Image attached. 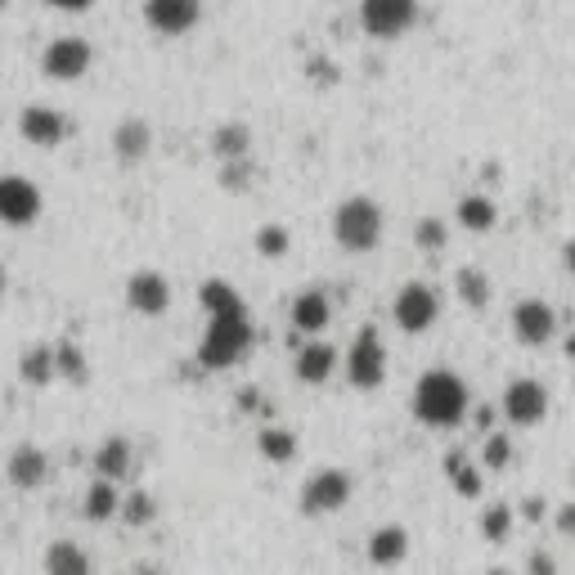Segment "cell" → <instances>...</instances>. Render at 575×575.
I'll list each match as a JSON object with an SVG mask.
<instances>
[{
  "instance_id": "cell-2",
  "label": "cell",
  "mask_w": 575,
  "mask_h": 575,
  "mask_svg": "<svg viewBox=\"0 0 575 575\" xmlns=\"http://www.w3.org/2000/svg\"><path fill=\"white\" fill-rule=\"evenodd\" d=\"M468 409H472V392L454 369H428L414 382V418L423 428L450 432V428L464 423Z\"/></svg>"
},
{
  "instance_id": "cell-8",
  "label": "cell",
  "mask_w": 575,
  "mask_h": 575,
  "mask_svg": "<svg viewBox=\"0 0 575 575\" xmlns=\"http://www.w3.org/2000/svg\"><path fill=\"white\" fill-rule=\"evenodd\" d=\"M41 189H36V180L27 176H0V225H10V229H27L41 220Z\"/></svg>"
},
{
  "instance_id": "cell-16",
  "label": "cell",
  "mask_w": 575,
  "mask_h": 575,
  "mask_svg": "<svg viewBox=\"0 0 575 575\" xmlns=\"http://www.w3.org/2000/svg\"><path fill=\"white\" fill-rule=\"evenodd\" d=\"M148 148H153V131L144 118H122L112 127V158L122 167H140L148 158Z\"/></svg>"
},
{
  "instance_id": "cell-27",
  "label": "cell",
  "mask_w": 575,
  "mask_h": 575,
  "mask_svg": "<svg viewBox=\"0 0 575 575\" xmlns=\"http://www.w3.org/2000/svg\"><path fill=\"white\" fill-rule=\"evenodd\" d=\"M445 477L454 481V490L464 494V500H477V494H481V477H486V468H472L464 454H445Z\"/></svg>"
},
{
  "instance_id": "cell-40",
  "label": "cell",
  "mask_w": 575,
  "mask_h": 575,
  "mask_svg": "<svg viewBox=\"0 0 575 575\" xmlns=\"http://www.w3.org/2000/svg\"><path fill=\"white\" fill-rule=\"evenodd\" d=\"M562 265H566V271H571V275H575V239H571V243H566V248H562Z\"/></svg>"
},
{
  "instance_id": "cell-14",
  "label": "cell",
  "mask_w": 575,
  "mask_h": 575,
  "mask_svg": "<svg viewBox=\"0 0 575 575\" xmlns=\"http://www.w3.org/2000/svg\"><path fill=\"white\" fill-rule=\"evenodd\" d=\"M19 131H23V140L36 144V148H59V144L68 140L72 122L63 118L59 108H50V104H27L23 118H19Z\"/></svg>"
},
{
  "instance_id": "cell-42",
  "label": "cell",
  "mask_w": 575,
  "mask_h": 575,
  "mask_svg": "<svg viewBox=\"0 0 575 575\" xmlns=\"http://www.w3.org/2000/svg\"><path fill=\"white\" fill-rule=\"evenodd\" d=\"M490 575H508V571H504V566H494V571H490Z\"/></svg>"
},
{
  "instance_id": "cell-9",
  "label": "cell",
  "mask_w": 575,
  "mask_h": 575,
  "mask_svg": "<svg viewBox=\"0 0 575 575\" xmlns=\"http://www.w3.org/2000/svg\"><path fill=\"white\" fill-rule=\"evenodd\" d=\"M95 63V46L82 41V36H55V41L41 50V72L50 82H82Z\"/></svg>"
},
{
  "instance_id": "cell-17",
  "label": "cell",
  "mask_w": 575,
  "mask_h": 575,
  "mask_svg": "<svg viewBox=\"0 0 575 575\" xmlns=\"http://www.w3.org/2000/svg\"><path fill=\"white\" fill-rule=\"evenodd\" d=\"M5 477H10L14 490H36V486H46V477H50L46 450H41V445H19V450L10 454V464H5Z\"/></svg>"
},
{
  "instance_id": "cell-44",
  "label": "cell",
  "mask_w": 575,
  "mask_h": 575,
  "mask_svg": "<svg viewBox=\"0 0 575 575\" xmlns=\"http://www.w3.org/2000/svg\"><path fill=\"white\" fill-rule=\"evenodd\" d=\"M5 5H10V0H0V10H5Z\"/></svg>"
},
{
  "instance_id": "cell-33",
  "label": "cell",
  "mask_w": 575,
  "mask_h": 575,
  "mask_svg": "<svg viewBox=\"0 0 575 575\" xmlns=\"http://www.w3.org/2000/svg\"><path fill=\"white\" fill-rule=\"evenodd\" d=\"M55 360H59V378L86 382V360H82V347H76V342H59V347H55Z\"/></svg>"
},
{
  "instance_id": "cell-28",
  "label": "cell",
  "mask_w": 575,
  "mask_h": 575,
  "mask_svg": "<svg viewBox=\"0 0 575 575\" xmlns=\"http://www.w3.org/2000/svg\"><path fill=\"white\" fill-rule=\"evenodd\" d=\"M256 450L271 458V464H292V458H297V436L288 428H265L256 436Z\"/></svg>"
},
{
  "instance_id": "cell-36",
  "label": "cell",
  "mask_w": 575,
  "mask_h": 575,
  "mask_svg": "<svg viewBox=\"0 0 575 575\" xmlns=\"http://www.w3.org/2000/svg\"><path fill=\"white\" fill-rule=\"evenodd\" d=\"M530 575H558L553 553H530Z\"/></svg>"
},
{
  "instance_id": "cell-37",
  "label": "cell",
  "mask_w": 575,
  "mask_h": 575,
  "mask_svg": "<svg viewBox=\"0 0 575 575\" xmlns=\"http://www.w3.org/2000/svg\"><path fill=\"white\" fill-rule=\"evenodd\" d=\"M46 5H55V10H63V14H82V10L95 5V0H46Z\"/></svg>"
},
{
  "instance_id": "cell-24",
  "label": "cell",
  "mask_w": 575,
  "mask_h": 575,
  "mask_svg": "<svg viewBox=\"0 0 575 575\" xmlns=\"http://www.w3.org/2000/svg\"><path fill=\"white\" fill-rule=\"evenodd\" d=\"M82 513L91 522H108V517H118L122 513V490L118 481H108V477H95L91 490H86V500H82Z\"/></svg>"
},
{
  "instance_id": "cell-22",
  "label": "cell",
  "mask_w": 575,
  "mask_h": 575,
  "mask_svg": "<svg viewBox=\"0 0 575 575\" xmlns=\"http://www.w3.org/2000/svg\"><path fill=\"white\" fill-rule=\"evenodd\" d=\"M131 458H135V450H131V441L118 432V436H108V441L95 450V472L108 477V481H122V477L131 472Z\"/></svg>"
},
{
  "instance_id": "cell-21",
  "label": "cell",
  "mask_w": 575,
  "mask_h": 575,
  "mask_svg": "<svg viewBox=\"0 0 575 575\" xmlns=\"http://www.w3.org/2000/svg\"><path fill=\"white\" fill-rule=\"evenodd\" d=\"M454 220L464 225L468 235H490L494 220H500V207H494V199H486V194H464L454 207Z\"/></svg>"
},
{
  "instance_id": "cell-25",
  "label": "cell",
  "mask_w": 575,
  "mask_h": 575,
  "mask_svg": "<svg viewBox=\"0 0 575 575\" xmlns=\"http://www.w3.org/2000/svg\"><path fill=\"white\" fill-rule=\"evenodd\" d=\"M454 292H458V301L464 306H472V311H481V306L490 301V275L481 271V265H464V271L454 275Z\"/></svg>"
},
{
  "instance_id": "cell-12",
  "label": "cell",
  "mask_w": 575,
  "mask_h": 575,
  "mask_svg": "<svg viewBox=\"0 0 575 575\" xmlns=\"http://www.w3.org/2000/svg\"><path fill=\"white\" fill-rule=\"evenodd\" d=\"M558 333V311L544 297H526L513 306V337L522 347H549Z\"/></svg>"
},
{
  "instance_id": "cell-19",
  "label": "cell",
  "mask_w": 575,
  "mask_h": 575,
  "mask_svg": "<svg viewBox=\"0 0 575 575\" xmlns=\"http://www.w3.org/2000/svg\"><path fill=\"white\" fill-rule=\"evenodd\" d=\"M364 553H369L373 566H400V562L409 558V530L396 526V522H392V526H378V530L369 535Z\"/></svg>"
},
{
  "instance_id": "cell-10",
  "label": "cell",
  "mask_w": 575,
  "mask_h": 575,
  "mask_svg": "<svg viewBox=\"0 0 575 575\" xmlns=\"http://www.w3.org/2000/svg\"><path fill=\"white\" fill-rule=\"evenodd\" d=\"M504 418L513 428H540L549 418V387L540 378H513L504 387Z\"/></svg>"
},
{
  "instance_id": "cell-7",
  "label": "cell",
  "mask_w": 575,
  "mask_h": 575,
  "mask_svg": "<svg viewBox=\"0 0 575 575\" xmlns=\"http://www.w3.org/2000/svg\"><path fill=\"white\" fill-rule=\"evenodd\" d=\"M418 19V0H360V27L373 41H400Z\"/></svg>"
},
{
  "instance_id": "cell-26",
  "label": "cell",
  "mask_w": 575,
  "mask_h": 575,
  "mask_svg": "<svg viewBox=\"0 0 575 575\" xmlns=\"http://www.w3.org/2000/svg\"><path fill=\"white\" fill-rule=\"evenodd\" d=\"M19 373H23V382H32V387H46V382H55V378H59L55 347H32V351L19 360Z\"/></svg>"
},
{
  "instance_id": "cell-39",
  "label": "cell",
  "mask_w": 575,
  "mask_h": 575,
  "mask_svg": "<svg viewBox=\"0 0 575 575\" xmlns=\"http://www.w3.org/2000/svg\"><path fill=\"white\" fill-rule=\"evenodd\" d=\"M558 530H575V504L558 513Z\"/></svg>"
},
{
  "instance_id": "cell-13",
  "label": "cell",
  "mask_w": 575,
  "mask_h": 575,
  "mask_svg": "<svg viewBox=\"0 0 575 575\" xmlns=\"http://www.w3.org/2000/svg\"><path fill=\"white\" fill-rule=\"evenodd\" d=\"M127 306H131L135 315H144V320L167 315V306H171V284H167V275H163V271H135V275L127 279Z\"/></svg>"
},
{
  "instance_id": "cell-34",
  "label": "cell",
  "mask_w": 575,
  "mask_h": 575,
  "mask_svg": "<svg viewBox=\"0 0 575 575\" xmlns=\"http://www.w3.org/2000/svg\"><path fill=\"white\" fill-rule=\"evenodd\" d=\"M508 458H513V441H508L504 432H486L481 468H486V472H500V468H508Z\"/></svg>"
},
{
  "instance_id": "cell-18",
  "label": "cell",
  "mask_w": 575,
  "mask_h": 575,
  "mask_svg": "<svg viewBox=\"0 0 575 575\" xmlns=\"http://www.w3.org/2000/svg\"><path fill=\"white\" fill-rule=\"evenodd\" d=\"M337 347H328V342H306V347L297 351V364L292 373L306 382V387H324V382L337 373Z\"/></svg>"
},
{
  "instance_id": "cell-31",
  "label": "cell",
  "mask_w": 575,
  "mask_h": 575,
  "mask_svg": "<svg viewBox=\"0 0 575 575\" xmlns=\"http://www.w3.org/2000/svg\"><path fill=\"white\" fill-rule=\"evenodd\" d=\"M508 530H513V508H508V504H490V508L481 513V535H486L490 544H504Z\"/></svg>"
},
{
  "instance_id": "cell-11",
  "label": "cell",
  "mask_w": 575,
  "mask_h": 575,
  "mask_svg": "<svg viewBox=\"0 0 575 575\" xmlns=\"http://www.w3.org/2000/svg\"><path fill=\"white\" fill-rule=\"evenodd\" d=\"M144 23L158 36H189L203 23V0H144Z\"/></svg>"
},
{
  "instance_id": "cell-29",
  "label": "cell",
  "mask_w": 575,
  "mask_h": 575,
  "mask_svg": "<svg viewBox=\"0 0 575 575\" xmlns=\"http://www.w3.org/2000/svg\"><path fill=\"white\" fill-rule=\"evenodd\" d=\"M252 243H256V252H261L265 261H279V256H288V248H292V235H288L284 225H261Z\"/></svg>"
},
{
  "instance_id": "cell-23",
  "label": "cell",
  "mask_w": 575,
  "mask_h": 575,
  "mask_svg": "<svg viewBox=\"0 0 575 575\" xmlns=\"http://www.w3.org/2000/svg\"><path fill=\"white\" fill-rule=\"evenodd\" d=\"M212 153H216L220 163L248 158V153H252V131H248V122H220V127L212 131Z\"/></svg>"
},
{
  "instance_id": "cell-45",
  "label": "cell",
  "mask_w": 575,
  "mask_h": 575,
  "mask_svg": "<svg viewBox=\"0 0 575 575\" xmlns=\"http://www.w3.org/2000/svg\"><path fill=\"white\" fill-rule=\"evenodd\" d=\"M571 382H575V378H571Z\"/></svg>"
},
{
  "instance_id": "cell-3",
  "label": "cell",
  "mask_w": 575,
  "mask_h": 575,
  "mask_svg": "<svg viewBox=\"0 0 575 575\" xmlns=\"http://www.w3.org/2000/svg\"><path fill=\"white\" fill-rule=\"evenodd\" d=\"M382 229H387V216H382V207L369 194L342 199L333 212V239L342 252H356V256L373 252L382 243Z\"/></svg>"
},
{
  "instance_id": "cell-30",
  "label": "cell",
  "mask_w": 575,
  "mask_h": 575,
  "mask_svg": "<svg viewBox=\"0 0 575 575\" xmlns=\"http://www.w3.org/2000/svg\"><path fill=\"white\" fill-rule=\"evenodd\" d=\"M414 243L423 248V252H445V243H450V225L441 220V216H423L414 225Z\"/></svg>"
},
{
  "instance_id": "cell-32",
  "label": "cell",
  "mask_w": 575,
  "mask_h": 575,
  "mask_svg": "<svg viewBox=\"0 0 575 575\" xmlns=\"http://www.w3.org/2000/svg\"><path fill=\"white\" fill-rule=\"evenodd\" d=\"M122 517H127V526H148L153 517H158V504H153L148 490H135L122 500Z\"/></svg>"
},
{
  "instance_id": "cell-15",
  "label": "cell",
  "mask_w": 575,
  "mask_h": 575,
  "mask_svg": "<svg viewBox=\"0 0 575 575\" xmlns=\"http://www.w3.org/2000/svg\"><path fill=\"white\" fill-rule=\"evenodd\" d=\"M328 320H333V301H328V292H324V288H306V292H297V297H292V311H288L292 333L315 337V333H324V328H328Z\"/></svg>"
},
{
  "instance_id": "cell-35",
  "label": "cell",
  "mask_w": 575,
  "mask_h": 575,
  "mask_svg": "<svg viewBox=\"0 0 575 575\" xmlns=\"http://www.w3.org/2000/svg\"><path fill=\"white\" fill-rule=\"evenodd\" d=\"M220 184H225V189H243V184H248V158H239V163H225V171H220Z\"/></svg>"
},
{
  "instance_id": "cell-20",
  "label": "cell",
  "mask_w": 575,
  "mask_h": 575,
  "mask_svg": "<svg viewBox=\"0 0 575 575\" xmlns=\"http://www.w3.org/2000/svg\"><path fill=\"white\" fill-rule=\"evenodd\" d=\"M41 571L46 575H91V553L72 540H55L41 558Z\"/></svg>"
},
{
  "instance_id": "cell-5",
  "label": "cell",
  "mask_w": 575,
  "mask_h": 575,
  "mask_svg": "<svg viewBox=\"0 0 575 575\" xmlns=\"http://www.w3.org/2000/svg\"><path fill=\"white\" fill-rule=\"evenodd\" d=\"M392 320H396V328L400 333H428L436 320H441V292L432 288V284H423V279H414V284H405L400 292H396V301H392Z\"/></svg>"
},
{
  "instance_id": "cell-43",
  "label": "cell",
  "mask_w": 575,
  "mask_h": 575,
  "mask_svg": "<svg viewBox=\"0 0 575 575\" xmlns=\"http://www.w3.org/2000/svg\"><path fill=\"white\" fill-rule=\"evenodd\" d=\"M566 351H571V356H575V337H571V342H566Z\"/></svg>"
},
{
  "instance_id": "cell-6",
  "label": "cell",
  "mask_w": 575,
  "mask_h": 575,
  "mask_svg": "<svg viewBox=\"0 0 575 575\" xmlns=\"http://www.w3.org/2000/svg\"><path fill=\"white\" fill-rule=\"evenodd\" d=\"M351 490L356 486H351V477L342 472V468H320L311 481L301 486L297 500H301L306 517H333V513H342V508L351 504Z\"/></svg>"
},
{
  "instance_id": "cell-1",
  "label": "cell",
  "mask_w": 575,
  "mask_h": 575,
  "mask_svg": "<svg viewBox=\"0 0 575 575\" xmlns=\"http://www.w3.org/2000/svg\"><path fill=\"white\" fill-rule=\"evenodd\" d=\"M199 301L207 311V333L199 342V364L212 369V373L243 364L252 342H256V328H252V311L239 297V288L225 284V279H207L199 288Z\"/></svg>"
},
{
  "instance_id": "cell-41",
  "label": "cell",
  "mask_w": 575,
  "mask_h": 575,
  "mask_svg": "<svg viewBox=\"0 0 575 575\" xmlns=\"http://www.w3.org/2000/svg\"><path fill=\"white\" fill-rule=\"evenodd\" d=\"M0 292H5V265H0Z\"/></svg>"
},
{
  "instance_id": "cell-4",
  "label": "cell",
  "mask_w": 575,
  "mask_h": 575,
  "mask_svg": "<svg viewBox=\"0 0 575 575\" xmlns=\"http://www.w3.org/2000/svg\"><path fill=\"white\" fill-rule=\"evenodd\" d=\"M342 369H347V382L356 392H378L387 382V347H382L378 328H360L356 342L342 356Z\"/></svg>"
},
{
  "instance_id": "cell-38",
  "label": "cell",
  "mask_w": 575,
  "mask_h": 575,
  "mask_svg": "<svg viewBox=\"0 0 575 575\" xmlns=\"http://www.w3.org/2000/svg\"><path fill=\"white\" fill-rule=\"evenodd\" d=\"M526 517H530V522L544 517V500H540V494H535V500H526Z\"/></svg>"
}]
</instances>
